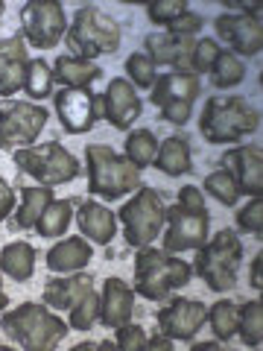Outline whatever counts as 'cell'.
I'll return each instance as SVG.
<instances>
[{
	"instance_id": "cell-13",
	"label": "cell",
	"mask_w": 263,
	"mask_h": 351,
	"mask_svg": "<svg viewBox=\"0 0 263 351\" xmlns=\"http://www.w3.org/2000/svg\"><path fill=\"white\" fill-rule=\"evenodd\" d=\"M214 29L219 38H225L231 44V53L240 56H258L263 50V24H260V12H228L219 15L214 21Z\"/></svg>"
},
{
	"instance_id": "cell-49",
	"label": "cell",
	"mask_w": 263,
	"mask_h": 351,
	"mask_svg": "<svg viewBox=\"0 0 263 351\" xmlns=\"http://www.w3.org/2000/svg\"><path fill=\"white\" fill-rule=\"evenodd\" d=\"M3 12H6V3H3V0H0V18H3Z\"/></svg>"
},
{
	"instance_id": "cell-26",
	"label": "cell",
	"mask_w": 263,
	"mask_h": 351,
	"mask_svg": "<svg viewBox=\"0 0 263 351\" xmlns=\"http://www.w3.org/2000/svg\"><path fill=\"white\" fill-rule=\"evenodd\" d=\"M36 269V249L29 243H9L0 252V272L15 281H29Z\"/></svg>"
},
{
	"instance_id": "cell-21",
	"label": "cell",
	"mask_w": 263,
	"mask_h": 351,
	"mask_svg": "<svg viewBox=\"0 0 263 351\" xmlns=\"http://www.w3.org/2000/svg\"><path fill=\"white\" fill-rule=\"evenodd\" d=\"M199 97V76L190 73H164L152 85V103L158 108L170 106V103H188L193 106V100Z\"/></svg>"
},
{
	"instance_id": "cell-18",
	"label": "cell",
	"mask_w": 263,
	"mask_h": 351,
	"mask_svg": "<svg viewBox=\"0 0 263 351\" xmlns=\"http://www.w3.org/2000/svg\"><path fill=\"white\" fill-rule=\"evenodd\" d=\"M135 313V290L129 287L123 278H108L103 284V295H100V319L105 328H120L132 319Z\"/></svg>"
},
{
	"instance_id": "cell-39",
	"label": "cell",
	"mask_w": 263,
	"mask_h": 351,
	"mask_svg": "<svg viewBox=\"0 0 263 351\" xmlns=\"http://www.w3.org/2000/svg\"><path fill=\"white\" fill-rule=\"evenodd\" d=\"M144 346H147V334H144V328H140V325L126 322V325L117 328L114 348H120V351H140Z\"/></svg>"
},
{
	"instance_id": "cell-25",
	"label": "cell",
	"mask_w": 263,
	"mask_h": 351,
	"mask_svg": "<svg viewBox=\"0 0 263 351\" xmlns=\"http://www.w3.org/2000/svg\"><path fill=\"white\" fill-rule=\"evenodd\" d=\"M103 71L94 62L79 56H59L53 64V82H64V88H88V82L100 80Z\"/></svg>"
},
{
	"instance_id": "cell-3",
	"label": "cell",
	"mask_w": 263,
	"mask_h": 351,
	"mask_svg": "<svg viewBox=\"0 0 263 351\" xmlns=\"http://www.w3.org/2000/svg\"><path fill=\"white\" fill-rule=\"evenodd\" d=\"M88 191L103 199H120L140 188V170L126 156H117L105 144H88Z\"/></svg>"
},
{
	"instance_id": "cell-7",
	"label": "cell",
	"mask_w": 263,
	"mask_h": 351,
	"mask_svg": "<svg viewBox=\"0 0 263 351\" xmlns=\"http://www.w3.org/2000/svg\"><path fill=\"white\" fill-rule=\"evenodd\" d=\"M15 167L24 170L27 176H32V179L44 182L47 188H53V184H68L79 176V161H76L59 141H50V144H41V147L18 149L15 152Z\"/></svg>"
},
{
	"instance_id": "cell-28",
	"label": "cell",
	"mask_w": 263,
	"mask_h": 351,
	"mask_svg": "<svg viewBox=\"0 0 263 351\" xmlns=\"http://www.w3.org/2000/svg\"><path fill=\"white\" fill-rule=\"evenodd\" d=\"M71 217H73V202L71 199H53L47 208H44L41 219L36 223V232L41 237H59V234L68 232Z\"/></svg>"
},
{
	"instance_id": "cell-27",
	"label": "cell",
	"mask_w": 263,
	"mask_h": 351,
	"mask_svg": "<svg viewBox=\"0 0 263 351\" xmlns=\"http://www.w3.org/2000/svg\"><path fill=\"white\" fill-rule=\"evenodd\" d=\"M50 202H53V193H50L47 184H44V188H21V208H18L15 226L18 228H36L44 208Z\"/></svg>"
},
{
	"instance_id": "cell-30",
	"label": "cell",
	"mask_w": 263,
	"mask_h": 351,
	"mask_svg": "<svg viewBox=\"0 0 263 351\" xmlns=\"http://www.w3.org/2000/svg\"><path fill=\"white\" fill-rule=\"evenodd\" d=\"M208 73H211V82L216 88H234V85L243 82L246 68H243V62H240L231 50H219L214 68L208 71Z\"/></svg>"
},
{
	"instance_id": "cell-5",
	"label": "cell",
	"mask_w": 263,
	"mask_h": 351,
	"mask_svg": "<svg viewBox=\"0 0 263 351\" xmlns=\"http://www.w3.org/2000/svg\"><path fill=\"white\" fill-rule=\"evenodd\" d=\"M243 258V243L231 228H219L211 237V243H205L196 249V263L193 272H199L202 281L214 293H228L237 284V267Z\"/></svg>"
},
{
	"instance_id": "cell-16",
	"label": "cell",
	"mask_w": 263,
	"mask_h": 351,
	"mask_svg": "<svg viewBox=\"0 0 263 351\" xmlns=\"http://www.w3.org/2000/svg\"><path fill=\"white\" fill-rule=\"evenodd\" d=\"M196 47V36H173V32H155L144 38V50L152 64H167L175 73H190V56ZM193 76V73H190Z\"/></svg>"
},
{
	"instance_id": "cell-14",
	"label": "cell",
	"mask_w": 263,
	"mask_h": 351,
	"mask_svg": "<svg viewBox=\"0 0 263 351\" xmlns=\"http://www.w3.org/2000/svg\"><path fill=\"white\" fill-rule=\"evenodd\" d=\"M158 328L170 339H193L199 328L208 322V307L196 299H173L167 307L158 311Z\"/></svg>"
},
{
	"instance_id": "cell-32",
	"label": "cell",
	"mask_w": 263,
	"mask_h": 351,
	"mask_svg": "<svg viewBox=\"0 0 263 351\" xmlns=\"http://www.w3.org/2000/svg\"><path fill=\"white\" fill-rule=\"evenodd\" d=\"M24 91L32 97V100H44V97H50V91H53V68H47V62L44 59H29Z\"/></svg>"
},
{
	"instance_id": "cell-8",
	"label": "cell",
	"mask_w": 263,
	"mask_h": 351,
	"mask_svg": "<svg viewBox=\"0 0 263 351\" xmlns=\"http://www.w3.org/2000/svg\"><path fill=\"white\" fill-rule=\"evenodd\" d=\"M117 217H120V223H123V234H126L129 246H135V249L149 246L164 228V199H161V193L140 184L135 199H129L123 208H120Z\"/></svg>"
},
{
	"instance_id": "cell-23",
	"label": "cell",
	"mask_w": 263,
	"mask_h": 351,
	"mask_svg": "<svg viewBox=\"0 0 263 351\" xmlns=\"http://www.w3.org/2000/svg\"><path fill=\"white\" fill-rule=\"evenodd\" d=\"M91 255H94V249L88 246L82 237L62 240V243H56V246L47 252V269L71 276V272L85 269V267H88V261H91Z\"/></svg>"
},
{
	"instance_id": "cell-15",
	"label": "cell",
	"mask_w": 263,
	"mask_h": 351,
	"mask_svg": "<svg viewBox=\"0 0 263 351\" xmlns=\"http://www.w3.org/2000/svg\"><path fill=\"white\" fill-rule=\"evenodd\" d=\"M223 170L231 173L240 193L260 199L263 196V149L258 144H246L223 156Z\"/></svg>"
},
{
	"instance_id": "cell-11",
	"label": "cell",
	"mask_w": 263,
	"mask_h": 351,
	"mask_svg": "<svg viewBox=\"0 0 263 351\" xmlns=\"http://www.w3.org/2000/svg\"><path fill=\"white\" fill-rule=\"evenodd\" d=\"M56 112L64 129L82 135L97 120L105 117V103L103 94H91L88 88H62L56 94Z\"/></svg>"
},
{
	"instance_id": "cell-31",
	"label": "cell",
	"mask_w": 263,
	"mask_h": 351,
	"mask_svg": "<svg viewBox=\"0 0 263 351\" xmlns=\"http://www.w3.org/2000/svg\"><path fill=\"white\" fill-rule=\"evenodd\" d=\"M155 152H158V141L149 129H138L126 138V158L135 164L138 170L149 167L152 158H155Z\"/></svg>"
},
{
	"instance_id": "cell-29",
	"label": "cell",
	"mask_w": 263,
	"mask_h": 351,
	"mask_svg": "<svg viewBox=\"0 0 263 351\" xmlns=\"http://www.w3.org/2000/svg\"><path fill=\"white\" fill-rule=\"evenodd\" d=\"M237 334L243 337V343L249 348H260L263 343V304L258 302H246L237 311Z\"/></svg>"
},
{
	"instance_id": "cell-12",
	"label": "cell",
	"mask_w": 263,
	"mask_h": 351,
	"mask_svg": "<svg viewBox=\"0 0 263 351\" xmlns=\"http://www.w3.org/2000/svg\"><path fill=\"white\" fill-rule=\"evenodd\" d=\"M167 219V232H164V252H184V249H199L208 240V211H188L179 202L164 208Z\"/></svg>"
},
{
	"instance_id": "cell-24",
	"label": "cell",
	"mask_w": 263,
	"mask_h": 351,
	"mask_svg": "<svg viewBox=\"0 0 263 351\" xmlns=\"http://www.w3.org/2000/svg\"><path fill=\"white\" fill-rule=\"evenodd\" d=\"M152 164H155V170H161L164 176H184L190 170V144L184 135H170L164 144L158 147L155 158H152Z\"/></svg>"
},
{
	"instance_id": "cell-44",
	"label": "cell",
	"mask_w": 263,
	"mask_h": 351,
	"mask_svg": "<svg viewBox=\"0 0 263 351\" xmlns=\"http://www.w3.org/2000/svg\"><path fill=\"white\" fill-rule=\"evenodd\" d=\"M12 205H15V193L12 188L3 182V176H0V223L9 217V211H12Z\"/></svg>"
},
{
	"instance_id": "cell-1",
	"label": "cell",
	"mask_w": 263,
	"mask_h": 351,
	"mask_svg": "<svg viewBox=\"0 0 263 351\" xmlns=\"http://www.w3.org/2000/svg\"><path fill=\"white\" fill-rule=\"evenodd\" d=\"M0 328L9 339H15L18 348L24 351H47L56 348L64 337H68V322L53 316L44 304L27 302L0 316Z\"/></svg>"
},
{
	"instance_id": "cell-6",
	"label": "cell",
	"mask_w": 263,
	"mask_h": 351,
	"mask_svg": "<svg viewBox=\"0 0 263 351\" xmlns=\"http://www.w3.org/2000/svg\"><path fill=\"white\" fill-rule=\"evenodd\" d=\"M64 38H68L73 53H79V59L91 62L100 53H114L120 47V27L103 9L79 6V12L73 15L71 32H64Z\"/></svg>"
},
{
	"instance_id": "cell-42",
	"label": "cell",
	"mask_w": 263,
	"mask_h": 351,
	"mask_svg": "<svg viewBox=\"0 0 263 351\" xmlns=\"http://www.w3.org/2000/svg\"><path fill=\"white\" fill-rule=\"evenodd\" d=\"M190 112H193V106H188V103H170V106L158 108L161 120H167V123H173V126H184V123H188Z\"/></svg>"
},
{
	"instance_id": "cell-20",
	"label": "cell",
	"mask_w": 263,
	"mask_h": 351,
	"mask_svg": "<svg viewBox=\"0 0 263 351\" xmlns=\"http://www.w3.org/2000/svg\"><path fill=\"white\" fill-rule=\"evenodd\" d=\"M94 290V276L88 272H71L68 278H53L44 284V302L56 311H73L88 293Z\"/></svg>"
},
{
	"instance_id": "cell-33",
	"label": "cell",
	"mask_w": 263,
	"mask_h": 351,
	"mask_svg": "<svg viewBox=\"0 0 263 351\" xmlns=\"http://www.w3.org/2000/svg\"><path fill=\"white\" fill-rule=\"evenodd\" d=\"M208 322H211V331H214L216 339L234 337V331H237V307H234V302L219 299L211 311H208Z\"/></svg>"
},
{
	"instance_id": "cell-17",
	"label": "cell",
	"mask_w": 263,
	"mask_h": 351,
	"mask_svg": "<svg viewBox=\"0 0 263 351\" xmlns=\"http://www.w3.org/2000/svg\"><path fill=\"white\" fill-rule=\"evenodd\" d=\"M103 103H105V120L114 129H129L140 117V112H144L135 85L129 80H123V76H114V80L108 82Z\"/></svg>"
},
{
	"instance_id": "cell-38",
	"label": "cell",
	"mask_w": 263,
	"mask_h": 351,
	"mask_svg": "<svg viewBox=\"0 0 263 351\" xmlns=\"http://www.w3.org/2000/svg\"><path fill=\"white\" fill-rule=\"evenodd\" d=\"M147 12H149L152 24L167 27L170 21H175V18L184 15V12H190V9H188V3H184V0H155V3L147 6Z\"/></svg>"
},
{
	"instance_id": "cell-40",
	"label": "cell",
	"mask_w": 263,
	"mask_h": 351,
	"mask_svg": "<svg viewBox=\"0 0 263 351\" xmlns=\"http://www.w3.org/2000/svg\"><path fill=\"white\" fill-rule=\"evenodd\" d=\"M237 226L243 228V232H251V234H258L263 232V199H251L243 211L237 214Z\"/></svg>"
},
{
	"instance_id": "cell-36",
	"label": "cell",
	"mask_w": 263,
	"mask_h": 351,
	"mask_svg": "<svg viewBox=\"0 0 263 351\" xmlns=\"http://www.w3.org/2000/svg\"><path fill=\"white\" fill-rule=\"evenodd\" d=\"M100 316V295H97L94 290L85 295V299L79 302L71 311V328H76V331H88V328H94V319Z\"/></svg>"
},
{
	"instance_id": "cell-45",
	"label": "cell",
	"mask_w": 263,
	"mask_h": 351,
	"mask_svg": "<svg viewBox=\"0 0 263 351\" xmlns=\"http://www.w3.org/2000/svg\"><path fill=\"white\" fill-rule=\"evenodd\" d=\"M251 287H255L258 293L263 287V255H260V252H258V258L251 261Z\"/></svg>"
},
{
	"instance_id": "cell-47",
	"label": "cell",
	"mask_w": 263,
	"mask_h": 351,
	"mask_svg": "<svg viewBox=\"0 0 263 351\" xmlns=\"http://www.w3.org/2000/svg\"><path fill=\"white\" fill-rule=\"evenodd\" d=\"M223 348V343H196L193 351H219Z\"/></svg>"
},
{
	"instance_id": "cell-2",
	"label": "cell",
	"mask_w": 263,
	"mask_h": 351,
	"mask_svg": "<svg viewBox=\"0 0 263 351\" xmlns=\"http://www.w3.org/2000/svg\"><path fill=\"white\" fill-rule=\"evenodd\" d=\"M193 278V267L179 258H173L164 249L144 246L135 255V293H140L144 299H167L173 290L188 287Z\"/></svg>"
},
{
	"instance_id": "cell-4",
	"label": "cell",
	"mask_w": 263,
	"mask_h": 351,
	"mask_svg": "<svg viewBox=\"0 0 263 351\" xmlns=\"http://www.w3.org/2000/svg\"><path fill=\"white\" fill-rule=\"evenodd\" d=\"M260 126V112L243 97H211L199 120L208 144H234Z\"/></svg>"
},
{
	"instance_id": "cell-22",
	"label": "cell",
	"mask_w": 263,
	"mask_h": 351,
	"mask_svg": "<svg viewBox=\"0 0 263 351\" xmlns=\"http://www.w3.org/2000/svg\"><path fill=\"white\" fill-rule=\"evenodd\" d=\"M76 223H79V228H82L85 237H91L94 243H100V246L112 243V237H114V232H117V217L108 211L105 205L91 202V199L79 205Z\"/></svg>"
},
{
	"instance_id": "cell-19",
	"label": "cell",
	"mask_w": 263,
	"mask_h": 351,
	"mask_svg": "<svg viewBox=\"0 0 263 351\" xmlns=\"http://www.w3.org/2000/svg\"><path fill=\"white\" fill-rule=\"evenodd\" d=\"M27 47H24V36H12L0 41V94L9 97L24 88L27 80Z\"/></svg>"
},
{
	"instance_id": "cell-48",
	"label": "cell",
	"mask_w": 263,
	"mask_h": 351,
	"mask_svg": "<svg viewBox=\"0 0 263 351\" xmlns=\"http://www.w3.org/2000/svg\"><path fill=\"white\" fill-rule=\"evenodd\" d=\"M9 304V299H6V293H3V287H0V311H3V307Z\"/></svg>"
},
{
	"instance_id": "cell-9",
	"label": "cell",
	"mask_w": 263,
	"mask_h": 351,
	"mask_svg": "<svg viewBox=\"0 0 263 351\" xmlns=\"http://www.w3.org/2000/svg\"><path fill=\"white\" fill-rule=\"evenodd\" d=\"M50 112L32 103H3L0 106V149H24L32 147L41 129L47 126Z\"/></svg>"
},
{
	"instance_id": "cell-35",
	"label": "cell",
	"mask_w": 263,
	"mask_h": 351,
	"mask_svg": "<svg viewBox=\"0 0 263 351\" xmlns=\"http://www.w3.org/2000/svg\"><path fill=\"white\" fill-rule=\"evenodd\" d=\"M126 73H129L132 85H138V88H152L158 80V71L147 53H132L126 59Z\"/></svg>"
},
{
	"instance_id": "cell-46",
	"label": "cell",
	"mask_w": 263,
	"mask_h": 351,
	"mask_svg": "<svg viewBox=\"0 0 263 351\" xmlns=\"http://www.w3.org/2000/svg\"><path fill=\"white\" fill-rule=\"evenodd\" d=\"M144 348H152V351H173V339H170V337H164V334H158V337L147 339V346H144Z\"/></svg>"
},
{
	"instance_id": "cell-41",
	"label": "cell",
	"mask_w": 263,
	"mask_h": 351,
	"mask_svg": "<svg viewBox=\"0 0 263 351\" xmlns=\"http://www.w3.org/2000/svg\"><path fill=\"white\" fill-rule=\"evenodd\" d=\"M199 29H202V18L193 12H184L167 24V32H173V36H196Z\"/></svg>"
},
{
	"instance_id": "cell-34",
	"label": "cell",
	"mask_w": 263,
	"mask_h": 351,
	"mask_svg": "<svg viewBox=\"0 0 263 351\" xmlns=\"http://www.w3.org/2000/svg\"><path fill=\"white\" fill-rule=\"evenodd\" d=\"M205 191L211 193L214 199L223 202V205H234L240 199V188L234 184V179H231V173H228V170H214L205 179Z\"/></svg>"
},
{
	"instance_id": "cell-43",
	"label": "cell",
	"mask_w": 263,
	"mask_h": 351,
	"mask_svg": "<svg viewBox=\"0 0 263 351\" xmlns=\"http://www.w3.org/2000/svg\"><path fill=\"white\" fill-rule=\"evenodd\" d=\"M179 205L188 208V211H208L205 199H202V191L193 188V184H184V188L179 191Z\"/></svg>"
},
{
	"instance_id": "cell-10",
	"label": "cell",
	"mask_w": 263,
	"mask_h": 351,
	"mask_svg": "<svg viewBox=\"0 0 263 351\" xmlns=\"http://www.w3.org/2000/svg\"><path fill=\"white\" fill-rule=\"evenodd\" d=\"M21 36L38 50H50L64 38L68 32V18L56 0H27L21 6Z\"/></svg>"
},
{
	"instance_id": "cell-37",
	"label": "cell",
	"mask_w": 263,
	"mask_h": 351,
	"mask_svg": "<svg viewBox=\"0 0 263 351\" xmlns=\"http://www.w3.org/2000/svg\"><path fill=\"white\" fill-rule=\"evenodd\" d=\"M216 56H219V44L214 38H196V47H193V56H190V73L193 76L208 73L214 68Z\"/></svg>"
}]
</instances>
